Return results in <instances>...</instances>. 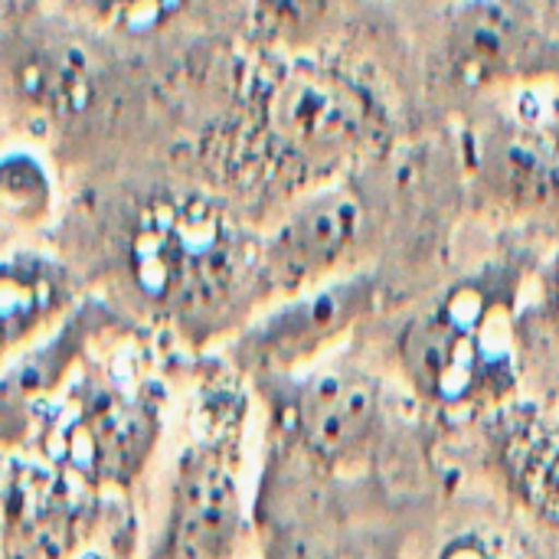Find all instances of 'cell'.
Instances as JSON below:
<instances>
[{"mask_svg":"<svg viewBox=\"0 0 559 559\" xmlns=\"http://www.w3.org/2000/svg\"><path fill=\"white\" fill-rule=\"evenodd\" d=\"M423 131L416 66L373 52L249 49L216 157L223 190L252 223L400 151Z\"/></svg>","mask_w":559,"mask_h":559,"instance_id":"cell-1","label":"cell"},{"mask_svg":"<svg viewBox=\"0 0 559 559\" xmlns=\"http://www.w3.org/2000/svg\"><path fill=\"white\" fill-rule=\"evenodd\" d=\"M262 229L213 190H160L128 233L141 298L193 344L239 334L262 308Z\"/></svg>","mask_w":559,"mask_h":559,"instance_id":"cell-2","label":"cell"},{"mask_svg":"<svg viewBox=\"0 0 559 559\" xmlns=\"http://www.w3.org/2000/svg\"><path fill=\"white\" fill-rule=\"evenodd\" d=\"M531 278V252L504 249L459 275L403 324L396 337L400 373L426 406L495 413L511 403L518 311Z\"/></svg>","mask_w":559,"mask_h":559,"instance_id":"cell-3","label":"cell"},{"mask_svg":"<svg viewBox=\"0 0 559 559\" xmlns=\"http://www.w3.org/2000/svg\"><path fill=\"white\" fill-rule=\"evenodd\" d=\"M409 33L423 128L508 88L559 85V0H452Z\"/></svg>","mask_w":559,"mask_h":559,"instance_id":"cell-4","label":"cell"},{"mask_svg":"<svg viewBox=\"0 0 559 559\" xmlns=\"http://www.w3.org/2000/svg\"><path fill=\"white\" fill-rule=\"evenodd\" d=\"M400 151L298 197L262 226L259 275L265 308L377 265V246L406 210Z\"/></svg>","mask_w":559,"mask_h":559,"instance_id":"cell-5","label":"cell"},{"mask_svg":"<svg viewBox=\"0 0 559 559\" xmlns=\"http://www.w3.org/2000/svg\"><path fill=\"white\" fill-rule=\"evenodd\" d=\"M462 203L511 226L559 223V85H521L442 124Z\"/></svg>","mask_w":559,"mask_h":559,"instance_id":"cell-6","label":"cell"},{"mask_svg":"<svg viewBox=\"0 0 559 559\" xmlns=\"http://www.w3.org/2000/svg\"><path fill=\"white\" fill-rule=\"evenodd\" d=\"M246 413L249 403L236 390L210 400L206 429L177 455L147 559H242L249 544L242 495Z\"/></svg>","mask_w":559,"mask_h":559,"instance_id":"cell-7","label":"cell"},{"mask_svg":"<svg viewBox=\"0 0 559 559\" xmlns=\"http://www.w3.org/2000/svg\"><path fill=\"white\" fill-rule=\"evenodd\" d=\"M255 390L282 449L314 472H357L386 436L380 380L347 360L324 357L308 370L255 380Z\"/></svg>","mask_w":559,"mask_h":559,"instance_id":"cell-8","label":"cell"},{"mask_svg":"<svg viewBox=\"0 0 559 559\" xmlns=\"http://www.w3.org/2000/svg\"><path fill=\"white\" fill-rule=\"evenodd\" d=\"M164 393L154 383L134 390L85 373L72 383L56 419L43 426V452L56 472L85 488H128L160 442Z\"/></svg>","mask_w":559,"mask_h":559,"instance_id":"cell-9","label":"cell"},{"mask_svg":"<svg viewBox=\"0 0 559 559\" xmlns=\"http://www.w3.org/2000/svg\"><path fill=\"white\" fill-rule=\"evenodd\" d=\"M390 295L380 265H367L262 308L229 341V364L246 380L288 377L321 364L364 321L377 318Z\"/></svg>","mask_w":559,"mask_h":559,"instance_id":"cell-10","label":"cell"},{"mask_svg":"<svg viewBox=\"0 0 559 559\" xmlns=\"http://www.w3.org/2000/svg\"><path fill=\"white\" fill-rule=\"evenodd\" d=\"M246 46L272 56L373 52L416 66L409 26L380 0H246Z\"/></svg>","mask_w":559,"mask_h":559,"instance_id":"cell-11","label":"cell"},{"mask_svg":"<svg viewBox=\"0 0 559 559\" xmlns=\"http://www.w3.org/2000/svg\"><path fill=\"white\" fill-rule=\"evenodd\" d=\"M105 521L92 488L62 472L13 465L0 475V559H72Z\"/></svg>","mask_w":559,"mask_h":559,"instance_id":"cell-12","label":"cell"},{"mask_svg":"<svg viewBox=\"0 0 559 559\" xmlns=\"http://www.w3.org/2000/svg\"><path fill=\"white\" fill-rule=\"evenodd\" d=\"M111 324L115 314L102 301L85 298L52 324V334L46 331L43 341L20 350L0 370V449L3 452L23 449L36 432H43L49 419V403H56V393L69 380L75 364L85 357L92 337H98Z\"/></svg>","mask_w":559,"mask_h":559,"instance_id":"cell-13","label":"cell"},{"mask_svg":"<svg viewBox=\"0 0 559 559\" xmlns=\"http://www.w3.org/2000/svg\"><path fill=\"white\" fill-rule=\"evenodd\" d=\"M485 459L504 495L559 537V419L508 403L488 416Z\"/></svg>","mask_w":559,"mask_h":559,"instance_id":"cell-14","label":"cell"},{"mask_svg":"<svg viewBox=\"0 0 559 559\" xmlns=\"http://www.w3.org/2000/svg\"><path fill=\"white\" fill-rule=\"evenodd\" d=\"M3 79L10 95L29 115L46 121H75L98 98V66L66 29H26L7 46Z\"/></svg>","mask_w":559,"mask_h":559,"instance_id":"cell-15","label":"cell"},{"mask_svg":"<svg viewBox=\"0 0 559 559\" xmlns=\"http://www.w3.org/2000/svg\"><path fill=\"white\" fill-rule=\"evenodd\" d=\"M75 305L72 272L33 249L0 255V364L29 347Z\"/></svg>","mask_w":559,"mask_h":559,"instance_id":"cell-16","label":"cell"},{"mask_svg":"<svg viewBox=\"0 0 559 559\" xmlns=\"http://www.w3.org/2000/svg\"><path fill=\"white\" fill-rule=\"evenodd\" d=\"M56 203V177L46 157L33 147H0V223L39 226Z\"/></svg>","mask_w":559,"mask_h":559,"instance_id":"cell-17","label":"cell"},{"mask_svg":"<svg viewBox=\"0 0 559 559\" xmlns=\"http://www.w3.org/2000/svg\"><path fill=\"white\" fill-rule=\"evenodd\" d=\"M197 0H62L66 13L115 36H157L177 26Z\"/></svg>","mask_w":559,"mask_h":559,"instance_id":"cell-18","label":"cell"},{"mask_svg":"<svg viewBox=\"0 0 559 559\" xmlns=\"http://www.w3.org/2000/svg\"><path fill=\"white\" fill-rule=\"evenodd\" d=\"M262 559H357L334 540H314L298 524H269L262 534Z\"/></svg>","mask_w":559,"mask_h":559,"instance_id":"cell-19","label":"cell"},{"mask_svg":"<svg viewBox=\"0 0 559 559\" xmlns=\"http://www.w3.org/2000/svg\"><path fill=\"white\" fill-rule=\"evenodd\" d=\"M436 559H524L521 550L495 531H465L452 537Z\"/></svg>","mask_w":559,"mask_h":559,"instance_id":"cell-20","label":"cell"},{"mask_svg":"<svg viewBox=\"0 0 559 559\" xmlns=\"http://www.w3.org/2000/svg\"><path fill=\"white\" fill-rule=\"evenodd\" d=\"M534 282H537L534 314L550 331V337L559 341V249L534 272Z\"/></svg>","mask_w":559,"mask_h":559,"instance_id":"cell-21","label":"cell"},{"mask_svg":"<svg viewBox=\"0 0 559 559\" xmlns=\"http://www.w3.org/2000/svg\"><path fill=\"white\" fill-rule=\"evenodd\" d=\"M383 7H390L406 26H416L423 16H429L432 10H439V7H445V3H452V0H380Z\"/></svg>","mask_w":559,"mask_h":559,"instance_id":"cell-22","label":"cell"},{"mask_svg":"<svg viewBox=\"0 0 559 559\" xmlns=\"http://www.w3.org/2000/svg\"><path fill=\"white\" fill-rule=\"evenodd\" d=\"M72 559H111L108 554H102V550H82L79 557H72Z\"/></svg>","mask_w":559,"mask_h":559,"instance_id":"cell-23","label":"cell"},{"mask_svg":"<svg viewBox=\"0 0 559 559\" xmlns=\"http://www.w3.org/2000/svg\"><path fill=\"white\" fill-rule=\"evenodd\" d=\"M3 144H7V134H3V131H0V147H3Z\"/></svg>","mask_w":559,"mask_h":559,"instance_id":"cell-24","label":"cell"}]
</instances>
